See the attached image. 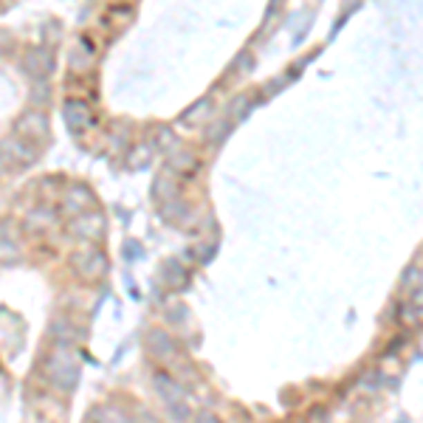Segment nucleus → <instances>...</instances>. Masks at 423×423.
Listing matches in <instances>:
<instances>
[{
    "instance_id": "obj_11",
    "label": "nucleus",
    "mask_w": 423,
    "mask_h": 423,
    "mask_svg": "<svg viewBox=\"0 0 423 423\" xmlns=\"http://www.w3.org/2000/svg\"><path fill=\"white\" fill-rule=\"evenodd\" d=\"M150 344H153V352H156V356H172V341H169L167 333H161V330L150 333Z\"/></svg>"
},
{
    "instance_id": "obj_2",
    "label": "nucleus",
    "mask_w": 423,
    "mask_h": 423,
    "mask_svg": "<svg viewBox=\"0 0 423 423\" xmlns=\"http://www.w3.org/2000/svg\"><path fill=\"white\" fill-rule=\"evenodd\" d=\"M156 386H158V393L164 398V404L175 412V417H187L189 415V406H187V395L178 384H175L169 375H156Z\"/></svg>"
},
{
    "instance_id": "obj_10",
    "label": "nucleus",
    "mask_w": 423,
    "mask_h": 423,
    "mask_svg": "<svg viewBox=\"0 0 423 423\" xmlns=\"http://www.w3.org/2000/svg\"><path fill=\"white\" fill-rule=\"evenodd\" d=\"M93 203V195L88 192V189H82V187H77V189H70L68 195H65V209H74L77 215L82 209H88Z\"/></svg>"
},
{
    "instance_id": "obj_13",
    "label": "nucleus",
    "mask_w": 423,
    "mask_h": 423,
    "mask_svg": "<svg viewBox=\"0 0 423 423\" xmlns=\"http://www.w3.org/2000/svg\"><path fill=\"white\" fill-rule=\"evenodd\" d=\"M96 423H130V417L116 412V409H104V412L96 415Z\"/></svg>"
},
{
    "instance_id": "obj_9",
    "label": "nucleus",
    "mask_w": 423,
    "mask_h": 423,
    "mask_svg": "<svg viewBox=\"0 0 423 423\" xmlns=\"http://www.w3.org/2000/svg\"><path fill=\"white\" fill-rule=\"evenodd\" d=\"M130 20H133V6H127V3L124 6H111L102 17L104 26H113V28H124Z\"/></svg>"
},
{
    "instance_id": "obj_16",
    "label": "nucleus",
    "mask_w": 423,
    "mask_h": 423,
    "mask_svg": "<svg viewBox=\"0 0 423 423\" xmlns=\"http://www.w3.org/2000/svg\"><path fill=\"white\" fill-rule=\"evenodd\" d=\"M54 215H48V212H37V215L31 218V226H40V223H51Z\"/></svg>"
},
{
    "instance_id": "obj_4",
    "label": "nucleus",
    "mask_w": 423,
    "mask_h": 423,
    "mask_svg": "<svg viewBox=\"0 0 423 423\" xmlns=\"http://www.w3.org/2000/svg\"><path fill=\"white\" fill-rule=\"evenodd\" d=\"M102 229H104V220H102V215H96V212H85V215H79L74 223H70V232H74L77 237H85V240L99 237Z\"/></svg>"
},
{
    "instance_id": "obj_12",
    "label": "nucleus",
    "mask_w": 423,
    "mask_h": 423,
    "mask_svg": "<svg viewBox=\"0 0 423 423\" xmlns=\"http://www.w3.org/2000/svg\"><path fill=\"white\" fill-rule=\"evenodd\" d=\"M401 322L404 325H420V294H415V310L409 302L401 305Z\"/></svg>"
},
{
    "instance_id": "obj_3",
    "label": "nucleus",
    "mask_w": 423,
    "mask_h": 423,
    "mask_svg": "<svg viewBox=\"0 0 423 423\" xmlns=\"http://www.w3.org/2000/svg\"><path fill=\"white\" fill-rule=\"evenodd\" d=\"M17 135L23 141H31V144H40V141H46L48 138V122H46V116L40 111H31V113L20 116Z\"/></svg>"
},
{
    "instance_id": "obj_14",
    "label": "nucleus",
    "mask_w": 423,
    "mask_h": 423,
    "mask_svg": "<svg viewBox=\"0 0 423 423\" xmlns=\"http://www.w3.org/2000/svg\"><path fill=\"white\" fill-rule=\"evenodd\" d=\"M175 144H178V138H175L172 130H158V147H167V150H175Z\"/></svg>"
},
{
    "instance_id": "obj_1",
    "label": "nucleus",
    "mask_w": 423,
    "mask_h": 423,
    "mask_svg": "<svg viewBox=\"0 0 423 423\" xmlns=\"http://www.w3.org/2000/svg\"><path fill=\"white\" fill-rule=\"evenodd\" d=\"M48 375H51L54 386H59V390H70V386L77 384V361H74V356H70L65 347L57 350L54 356H51V361H48Z\"/></svg>"
},
{
    "instance_id": "obj_8",
    "label": "nucleus",
    "mask_w": 423,
    "mask_h": 423,
    "mask_svg": "<svg viewBox=\"0 0 423 423\" xmlns=\"http://www.w3.org/2000/svg\"><path fill=\"white\" fill-rule=\"evenodd\" d=\"M31 144V141H23V138H12V141H6V144H3V153L6 156H12L15 161H34V158H37V150H34V147H28Z\"/></svg>"
},
{
    "instance_id": "obj_7",
    "label": "nucleus",
    "mask_w": 423,
    "mask_h": 423,
    "mask_svg": "<svg viewBox=\"0 0 423 423\" xmlns=\"http://www.w3.org/2000/svg\"><path fill=\"white\" fill-rule=\"evenodd\" d=\"M198 169V156L192 150H175L169 156V172H178V175H192Z\"/></svg>"
},
{
    "instance_id": "obj_15",
    "label": "nucleus",
    "mask_w": 423,
    "mask_h": 423,
    "mask_svg": "<svg viewBox=\"0 0 423 423\" xmlns=\"http://www.w3.org/2000/svg\"><path fill=\"white\" fill-rule=\"evenodd\" d=\"M17 254V245L9 240V237H3L0 234V260H6V257H15Z\"/></svg>"
},
{
    "instance_id": "obj_17",
    "label": "nucleus",
    "mask_w": 423,
    "mask_h": 423,
    "mask_svg": "<svg viewBox=\"0 0 423 423\" xmlns=\"http://www.w3.org/2000/svg\"><path fill=\"white\" fill-rule=\"evenodd\" d=\"M198 423H218V420L212 417V415H200V417H198Z\"/></svg>"
},
{
    "instance_id": "obj_6",
    "label": "nucleus",
    "mask_w": 423,
    "mask_h": 423,
    "mask_svg": "<svg viewBox=\"0 0 423 423\" xmlns=\"http://www.w3.org/2000/svg\"><path fill=\"white\" fill-rule=\"evenodd\" d=\"M74 268L82 274V276H96V274H104V257L96 254V252H82L74 257Z\"/></svg>"
},
{
    "instance_id": "obj_5",
    "label": "nucleus",
    "mask_w": 423,
    "mask_h": 423,
    "mask_svg": "<svg viewBox=\"0 0 423 423\" xmlns=\"http://www.w3.org/2000/svg\"><path fill=\"white\" fill-rule=\"evenodd\" d=\"M65 119H68V124H70V127H77V130L91 127V124H93V113H91V108H88L85 102H79V99L68 102V108H65Z\"/></svg>"
}]
</instances>
